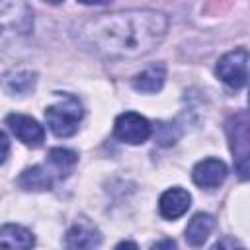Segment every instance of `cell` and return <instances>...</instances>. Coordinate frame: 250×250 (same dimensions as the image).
<instances>
[{
    "label": "cell",
    "mask_w": 250,
    "mask_h": 250,
    "mask_svg": "<svg viewBox=\"0 0 250 250\" xmlns=\"http://www.w3.org/2000/svg\"><path fill=\"white\" fill-rule=\"evenodd\" d=\"M168 20L154 10H127L96 16L76 27L82 47L109 57L133 59L150 53L166 35Z\"/></svg>",
    "instance_id": "1"
},
{
    "label": "cell",
    "mask_w": 250,
    "mask_h": 250,
    "mask_svg": "<svg viewBox=\"0 0 250 250\" xmlns=\"http://www.w3.org/2000/svg\"><path fill=\"white\" fill-rule=\"evenodd\" d=\"M84 117L82 104L72 94H59V100L45 109V119L49 129L57 137H70L78 131Z\"/></svg>",
    "instance_id": "2"
},
{
    "label": "cell",
    "mask_w": 250,
    "mask_h": 250,
    "mask_svg": "<svg viewBox=\"0 0 250 250\" xmlns=\"http://www.w3.org/2000/svg\"><path fill=\"white\" fill-rule=\"evenodd\" d=\"M33 14L25 2H0V43H10L31 31Z\"/></svg>",
    "instance_id": "3"
},
{
    "label": "cell",
    "mask_w": 250,
    "mask_h": 250,
    "mask_svg": "<svg viewBox=\"0 0 250 250\" xmlns=\"http://www.w3.org/2000/svg\"><path fill=\"white\" fill-rule=\"evenodd\" d=\"M227 137L232 150L234 166L240 178H248V113L238 111L227 121Z\"/></svg>",
    "instance_id": "4"
},
{
    "label": "cell",
    "mask_w": 250,
    "mask_h": 250,
    "mask_svg": "<svg viewBox=\"0 0 250 250\" xmlns=\"http://www.w3.org/2000/svg\"><path fill=\"white\" fill-rule=\"evenodd\" d=\"M215 72L227 86H230L232 90H240L248 78V51L234 49L223 55L217 62Z\"/></svg>",
    "instance_id": "5"
},
{
    "label": "cell",
    "mask_w": 250,
    "mask_h": 250,
    "mask_svg": "<svg viewBox=\"0 0 250 250\" xmlns=\"http://www.w3.org/2000/svg\"><path fill=\"white\" fill-rule=\"evenodd\" d=\"M113 133L123 143L141 145V143H145L150 137L152 127H150V123H148L146 117H143V115H139L135 111H125V113H121L115 119Z\"/></svg>",
    "instance_id": "6"
},
{
    "label": "cell",
    "mask_w": 250,
    "mask_h": 250,
    "mask_svg": "<svg viewBox=\"0 0 250 250\" xmlns=\"http://www.w3.org/2000/svg\"><path fill=\"white\" fill-rule=\"evenodd\" d=\"M6 123L8 127L12 129V133L27 146L31 148H37L43 145L45 141V129L43 125H39L33 117L29 115H21V113H10L6 117Z\"/></svg>",
    "instance_id": "7"
},
{
    "label": "cell",
    "mask_w": 250,
    "mask_h": 250,
    "mask_svg": "<svg viewBox=\"0 0 250 250\" xmlns=\"http://www.w3.org/2000/svg\"><path fill=\"white\" fill-rule=\"evenodd\" d=\"M227 164L219 158H205L193 166L191 178L199 188H217L227 178Z\"/></svg>",
    "instance_id": "8"
},
{
    "label": "cell",
    "mask_w": 250,
    "mask_h": 250,
    "mask_svg": "<svg viewBox=\"0 0 250 250\" xmlns=\"http://www.w3.org/2000/svg\"><path fill=\"white\" fill-rule=\"evenodd\" d=\"M102 242V234L96 227L88 223H76L64 234V248L66 250H94Z\"/></svg>",
    "instance_id": "9"
},
{
    "label": "cell",
    "mask_w": 250,
    "mask_h": 250,
    "mask_svg": "<svg viewBox=\"0 0 250 250\" xmlns=\"http://www.w3.org/2000/svg\"><path fill=\"white\" fill-rule=\"evenodd\" d=\"M191 205V195L182 189V188H172L168 191H164L160 195V201H158V209H160V215L164 219H178L182 217Z\"/></svg>",
    "instance_id": "10"
},
{
    "label": "cell",
    "mask_w": 250,
    "mask_h": 250,
    "mask_svg": "<svg viewBox=\"0 0 250 250\" xmlns=\"http://www.w3.org/2000/svg\"><path fill=\"white\" fill-rule=\"evenodd\" d=\"M35 238L31 230L21 225H4L0 227V250H31Z\"/></svg>",
    "instance_id": "11"
},
{
    "label": "cell",
    "mask_w": 250,
    "mask_h": 250,
    "mask_svg": "<svg viewBox=\"0 0 250 250\" xmlns=\"http://www.w3.org/2000/svg\"><path fill=\"white\" fill-rule=\"evenodd\" d=\"M18 184L29 191H45V189L53 188L55 176L45 166H31V168H25L21 172V176L18 178Z\"/></svg>",
    "instance_id": "12"
},
{
    "label": "cell",
    "mask_w": 250,
    "mask_h": 250,
    "mask_svg": "<svg viewBox=\"0 0 250 250\" xmlns=\"http://www.w3.org/2000/svg\"><path fill=\"white\" fill-rule=\"evenodd\" d=\"M164 80H166V68H164V64H150V66H146L145 70H141L135 76L133 86H135L137 92L154 94V92H158L164 86Z\"/></svg>",
    "instance_id": "13"
},
{
    "label": "cell",
    "mask_w": 250,
    "mask_h": 250,
    "mask_svg": "<svg viewBox=\"0 0 250 250\" xmlns=\"http://www.w3.org/2000/svg\"><path fill=\"white\" fill-rule=\"evenodd\" d=\"M215 227V219L209 215V213H197L191 217V221L188 223V229H186V240L191 244V246H201L207 236L211 234Z\"/></svg>",
    "instance_id": "14"
},
{
    "label": "cell",
    "mask_w": 250,
    "mask_h": 250,
    "mask_svg": "<svg viewBox=\"0 0 250 250\" xmlns=\"http://www.w3.org/2000/svg\"><path fill=\"white\" fill-rule=\"evenodd\" d=\"M35 72L23 70V68H14L2 76V84L8 92L12 94H27L35 86Z\"/></svg>",
    "instance_id": "15"
},
{
    "label": "cell",
    "mask_w": 250,
    "mask_h": 250,
    "mask_svg": "<svg viewBox=\"0 0 250 250\" xmlns=\"http://www.w3.org/2000/svg\"><path fill=\"white\" fill-rule=\"evenodd\" d=\"M47 158H49V164L59 172L61 178L66 176L74 168V164L78 162L76 152H72L68 148H51L49 154H47Z\"/></svg>",
    "instance_id": "16"
},
{
    "label": "cell",
    "mask_w": 250,
    "mask_h": 250,
    "mask_svg": "<svg viewBox=\"0 0 250 250\" xmlns=\"http://www.w3.org/2000/svg\"><path fill=\"white\" fill-rule=\"evenodd\" d=\"M211 250H244V246L232 236H223L221 240H217L211 246Z\"/></svg>",
    "instance_id": "17"
},
{
    "label": "cell",
    "mask_w": 250,
    "mask_h": 250,
    "mask_svg": "<svg viewBox=\"0 0 250 250\" xmlns=\"http://www.w3.org/2000/svg\"><path fill=\"white\" fill-rule=\"evenodd\" d=\"M150 250H178V246L172 238H164V240H158L156 244H152Z\"/></svg>",
    "instance_id": "18"
},
{
    "label": "cell",
    "mask_w": 250,
    "mask_h": 250,
    "mask_svg": "<svg viewBox=\"0 0 250 250\" xmlns=\"http://www.w3.org/2000/svg\"><path fill=\"white\" fill-rule=\"evenodd\" d=\"M8 152H10V141H8V137L0 131V164L6 160Z\"/></svg>",
    "instance_id": "19"
},
{
    "label": "cell",
    "mask_w": 250,
    "mask_h": 250,
    "mask_svg": "<svg viewBox=\"0 0 250 250\" xmlns=\"http://www.w3.org/2000/svg\"><path fill=\"white\" fill-rule=\"evenodd\" d=\"M115 250H139V248H137L135 242H131V240H123V242H119V244L115 246Z\"/></svg>",
    "instance_id": "20"
}]
</instances>
